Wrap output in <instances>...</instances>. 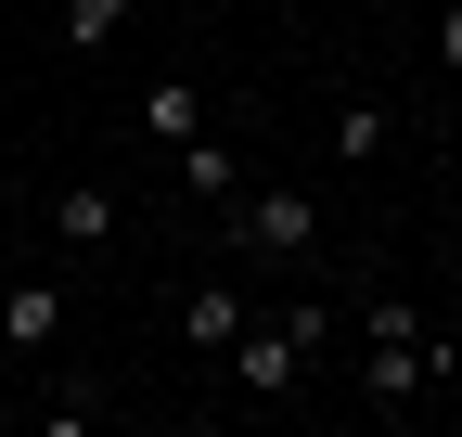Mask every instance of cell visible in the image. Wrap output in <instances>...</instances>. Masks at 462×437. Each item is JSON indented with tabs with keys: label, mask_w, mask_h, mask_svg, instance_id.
<instances>
[{
	"label": "cell",
	"mask_w": 462,
	"mask_h": 437,
	"mask_svg": "<svg viewBox=\"0 0 462 437\" xmlns=\"http://www.w3.org/2000/svg\"><path fill=\"white\" fill-rule=\"evenodd\" d=\"M321 335H334L321 296H282V309H270V321H245L218 360H231V386H245V399H296V386H309V360H321Z\"/></svg>",
	"instance_id": "6da1fadb"
},
{
	"label": "cell",
	"mask_w": 462,
	"mask_h": 437,
	"mask_svg": "<svg viewBox=\"0 0 462 437\" xmlns=\"http://www.w3.org/2000/svg\"><path fill=\"white\" fill-rule=\"evenodd\" d=\"M437 386L424 373V321H411V296H373V348H360V399L373 412H411Z\"/></svg>",
	"instance_id": "7a4b0ae2"
},
{
	"label": "cell",
	"mask_w": 462,
	"mask_h": 437,
	"mask_svg": "<svg viewBox=\"0 0 462 437\" xmlns=\"http://www.w3.org/2000/svg\"><path fill=\"white\" fill-rule=\"evenodd\" d=\"M231 232H245L257 257H309L321 245V206L309 193H231Z\"/></svg>",
	"instance_id": "3957f363"
},
{
	"label": "cell",
	"mask_w": 462,
	"mask_h": 437,
	"mask_svg": "<svg viewBox=\"0 0 462 437\" xmlns=\"http://www.w3.org/2000/svg\"><path fill=\"white\" fill-rule=\"evenodd\" d=\"M65 309H78L65 284H0V348H14V360H39L51 335H65Z\"/></svg>",
	"instance_id": "277c9868"
},
{
	"label": "cell",
	"mask_w": 462,
	"mask_h": 437,
	"mask_svg": "<svg viewBox=\"0 0 462 437\" xmlns=\"http://www.w3.org/2000/svg\"><path fill=\"white\" fill-rule=\"evenodd\" d=\"M51 245H78V257H103V245H116V193H103V181H78V193H51Z\"/></svg>",
	"instance_id": "5b68a950"
},
{
	"label": "cell",
	"mask_w": 462,
	"mask_h": 437,
	"mask_svg": "<svg viewBox=\"0 0 462 437\" xmlns=\"http://www.w3.org/2000/svg\"><path fill=\"white\" fill-rule=\"evenodd\" d=\"M245 321H257V296H231V284H193V296H180V348H231Z\"/></svg>",
	"instance_id": "8992f818"
},
{
	"label": "cell",
	"mask_w": 462,
	"mask_h": 437,
	"mask_svg": "<svg viewBox=\"0 0 462 437\" xmlns=\"http://www.w3.org/2000/svg\"><path fill=\"white\" fill-rule=\"evenodd\" d=\"M193 129H206V90H193V78H154V90H142V142H167V154H180Z\"/></svg>",
	"instance_id": "52a82bcc"
},
{
	"label": "cell",
	"mask_w": 462,
	"mask_h": 437,
	"mask_svg": "<svg viewBox=\"0 0 462 437\" xmlns=\"http://www.w3.org/2000/svg\"><path fill=\"white\" fill-rule=\"evenodd\" d=\"M180 193H206V206H231V193H245V154H231V142H180Z\"/></svg>",
	"instance_id": "ba28073f"
},
{
	"label": "cell",
	"mask_w": 462,
	"mask_h": 437,
	"mask_svg": "<svg viewBox=\"0 0 462 437\" xmlns=\"http://www.w3.org/2000/svg\"><path fill=\"white\" fill-rule=\"evenodd\" d=\"M334 154L373 168V154H385V103H334Z\"/></svg>",
	"instance_id": "9c48e42d"
},
{
	"label": "cell",
	"mask_w": 462,
	"mask_h": 437,
	"mask_svg": "<svg viewBox=\"0 0 462 437\" xmlns=\"http://www.w3.org/2000/svg\"><path fill=\"white\" fill-rule=\"evenodd\" d=\"M129 14H142V0H65V51H103Z\"/></svg>",
	"instance_id": "30bf717a"
},
{
	"label": "cell",
	"mask_w": 462,
	"mask_h": 437,
	"mask_svg": "<svg viewBox=\"0 0 462 437\" xmlns=\"http://www.w3.org/2000/svg\"><path fill=\"white\" fill-rule=\"evenodd\" d=\"M39 424H51V437H90V424H103V386H90V373H78V386H51Z\"/></svg>",
	"instance_id": "8fae6325"
},
{
	"label": "cell",
	"mask_w": 462,
	"mask_h": 437,
	"mask_svg": "<svg viewBox=\"0 0 462 437\" xmlns=\"http://www.w3.org/2000/svg\"><path fill=\"white\" fill-rule=\"evenodd\" d=\"M437 65L462 78V0H449V14H437Z\"/></svg>",
	"instance_id": "7c38bea8"
}]
</instances>
